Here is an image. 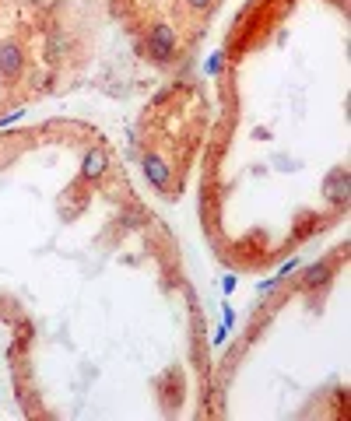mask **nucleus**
Segmentation results:
<instances>
[{"mask_svg": "<svg viewBox=\"0 0 351 421\" xmlns=\"http://www.w3.org/2000/svg\"><path fill=\"white\" fill-rule=\"evenodd\" d=\"M144 53L162 67L176 64V56H180V32L169 21H152L144 28Z\"/></svg>", "mask_w": 351, "mask_h": 421, "instance_id": "1", "label": "nucleus"}, {"mask_svg": "<svg viewBox=\"0 0 351 421\" xmlns=\"http://www.w3.org/2000/svg\"><path fill=\"white\" fill-rule=\"evenodd\" d=\"M141 169H144V176H148V183H152L155 190H162V193H172V190H176L172 165L165 162V155H158V152H144V155H141Z\"/></svg>", "mask_w": 351, "mask_h": 421, "instance_id": "2", "label": "nucleus"}, {"mask_svg": "<svg viewBox=\"0 0 351 421\" xmlns=\"http://www.w3.org/2000/svg\"><path fill=\"white\" fill-rule=\"evenodd\" d=\"M25 46L18 39H4L0 43V81H18L25 74Z\"/></svg>", "mask_w": 351, "mask_h": 421, "instance_id": "3", "label": "nucleus"}, {"mask_svg": "<svg viewBox=\"0 0 351 421\" xmlns=\"http://www.w3.org/2000/svg\"><path fill=\"white\" fill-rule=\"evenodd\" d=\"M106 172H109V147L95 144L92 152L84 155V162H81V179H84V183H102Z\"/></svg>", "mask_w": 351, "mask_h": 421, "instance_id": "4", "label": "nucleus"}, {"mask_svg": "<svg viewBox=\"0 0 351 421\" xmlns=\"http://www.w3.org/2000/svg\"><path fill=\"white\" fill-rule=\"evenodd\" d=\"M330 274H334L330 260H319V263L306 267V274H302V288H319V285H327V281H330Z\"/></svg>", "mask_w": 351, "mask_h": 421, "instance_id": "5", "label": "nucleus"}, {"mask_svg": "<svg viewBox=\"0 0 351 421\" xmlns=\"http://www.w3.org/2000/svg\"><path fill=\"white\" fill-rule=\"evenodd\" d=\"M43 53H46V60H60V56L67 53V36L60 32V28H53V32L46 36V46H43Z\"/></svg>", "mask_w": 351, "mask_h": 421, "instance_id": "6", "label": "nucleus"}, {"mask_svg": "<svg viewBox=\"0 0 351 421\" xmlns=\"http://www.w3.org/2000/svg\"><path fill=\"white\" fill-rule=\"evenodd\" d=\"M330 197H337V200H344L348 197V172L344 169H337L334 172V179H327V187H324Z\"/></svg>", "mask_w": 351, "mask_h": 421, "instance_id": "7", "label": "nucleus"}, {"mask_svg": "<svg viewBox=\"0 0 351 421\" xmlns=\"http://www.w3.org/2000/svg\"><path fill=\"white\" fill-rule=\"evenodd\" d=\"M183 4L193 11V14H200V18H208L215 8H218V0H183Z\"/></svg>", "mask_w": 351, "mask_h": 421, "instance_id": "8", "label": "nucleus"}, {"mask_svg": "<svg viewBox=\"0 0 351 421\" xmlns=\"http://www.w3.org/2000/svg\"><path fill=\"white\" fill-rule=\"evenodd\" d=\"M18 119H25V109L18 106V109H8L4 116H0V127H11V123H18Z\"/></svg>", "mask_w": 351, "mask_h": 421, "instance_id": "9", "label": "nucleus"}, {"mask_svg": "<svg viewBox=\"0 0 351 421\" xmlns=\"http://www.w3.org/2000/svg\"><path fill=\"white\" fill-rule=\"evenodd\" d=\"M208 71H211V74H221V71H225V53H221V49H218V53H211Z\"/></svg>", "mask_w": 351, "mask_h": 421, "instance_id": "10", "label": "nucleus"}, {"mask_svg": "<svg viewBox=\"0 0 351 421\" xmlns=\"http://www.w3.org/2000/svg\"><path fill=\"white\" fill-rule=\"evenodd\" d=\"M225 341H228V326H225V323H221V326H218V330H215V334H211V344H215V348H221V344H225Z\"/></svg>", "mask_w": 351, "mask_h": 421, "instance_id": "11", "label": "nucleus"}, {"mask_svg": "<svg viewBox=\"0 0 351 421\" xmlns=\"http://www.w3.org/2000/svg\"><path fill=\"white\" fill-rule=\"evenodd\" d=\"M295 267H299V256H295V260H288V263H285V267L278 270L274 278H278V281H285V278H288V274H291V270H295Z\"/></svg>", "mask_w": 351, "mask_h": 421, "instance_id": "12", "label": "nucleus"}, {"mask_svg": "<svg viewBox=\"0 0 351 421\" xmlns=\"http://www.w3.org/2000/svg\"><path fill=\"white\" fill-rule=\"evenodd\" d=\"M221 309H225V320H221V323H225V326H228V330H232V326H236V309H232V306H228V302H225V306H221Z\"/></svg>", "mask_w": 351, "mask_h": 421, "instance_id": "13", "label": "nucleus"}, {"mask_svg": "<svg viewBox=\"0 0 351 421\" xmlns=\"http://www.w3.org/2000/svg\"><path fill=\"white\" fill-rule=\"evenodd\" d=\"M236 285H239V278H236V274H225V281H221V288H225V291H236Z\"/></svg>", "mask_w": 351, "mask_h": 421, "instance_id": "14", "label": "nucleus"}]
</instances>
